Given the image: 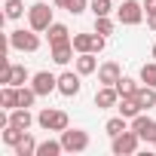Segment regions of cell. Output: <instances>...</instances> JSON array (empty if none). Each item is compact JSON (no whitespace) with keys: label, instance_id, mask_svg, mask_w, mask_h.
<instances>
[{"label":"cell","instance_id":"cell-7","mask_svg":"<svg viewBox=\"0 0 156 156\" xmlns=\"http://www.w3.org/2000/svg\"><path fill=\"white\" fill-rule=\"evenodd\" d=\"M49 25H52V9H49V3H34V6L28 9V28L46 34Z\"/></svg>","mask_w":156,"mask_h":156},{"label":"cell","instance_id":"cell-20","mask_svg":"<svg viewBox=\"0 0 156 156\" xmlns=\"http://www.w3.org/2000/svg\"><path fill=\"white\" fill-rule=\"evenodd\" d=\"M12 150H16V156H37V141H34V135L25 132V138H22Z\"/></svg>","mask_w":156,"mask_h":156},{"label":"cell","instance_id":"cell-5","mask_svg":"<svg viewBox=\"0 0 156 156\" xmlns=\"http://www.w3.org/2000/svg\"><path fill=\"white\" fill-rule=\"evenodd\" d=\"M116 22L119 25H141L144 22V3L138 0H122V6H116Z\"/></svg>","mask_w":156,"mask_h":156},{"label":"cell","instance_id":"cell-18","mask_svg":"<svg viewBox=\"0 0 156 156\" xmlns=\"http://www.w3.org/2000/svg\"><path fill=\"white\" fill-rule=\"evenodd\" d=\"M46 37H49V46H55V43H64V40H70V31H67V25H61V22H52V25H49V31H46Z\"/></svg>","mask_w":156,"mask_h":156},{"label":"cell","instance_id":"cell-9","mask_svg":"<svg viewBox=\"0 0 156 156\" xmlns=\"http://www.w3.org/2000/svg\"><path fill=\"white\" fill-rule=\"evenodd\" d=\"M31 86H34V92L43 98V95H52V92H58V76L55 73H49V70H37L34 76H31Z\"/></svg>","mask_w":156,"mask_h":156},{"label":"cell","instance_id":"cell-25","mask_svg":"<svg viewBox=\"0 0 156 156\" xmlns=\"http://www.w3.org/2000/svg\"><path fill=\"white\" fill-rule=\"evenodd\" d=\"M40 95L34 92V86H19V107H34Z\"/></svg>","mask_w":156,"mask_h":156},{"label":"cell","instance_id":"cell-29","mask_svg":"<svg viewBox=\"0 0 156 156\" xmlns=\"http://www.w3.org/2000/svg\"><path fill=\"white\" fill-rule=\"evenodd\" d=\"M141 83H147V86L156 89V61H150V64L141 67Z\"/></svg>","mask_w":156,"mask_h":156},{"label":"cell","instance_id":"cell-28","mask_svg":"<svg viewBox=\"0 0 156 156\" xmlns=\"http://www.w3.org/2000/svg\"><path fill=\"white\" fill-rule=\"evenodd\" d=\"M89 9H92V16L98 19V16H110V12H113V3H110V0H92Z\"/></svg>","mask_w":156,"mask_h":156},{"label":"cell","instance_id":"cell-26","mask_svg":"<svg viewBox=\"0 0 156 156\" xmlns=\"http://www.w3.org/2000/svg\"><path fill=\"white\" fill-rule=\"evenodd\" d=\"M3 9H6V19H12V22L25 16V3H22V0H6Z\"/></svg>","mask_w":156,"mask_h":156},{"label":"cell","instance_id":"cell-22","mask_svg":"<svg viewBox=\"0 0 156 156\" xmlns=\"http://www.w3.org/2000/svg\"><path fill=\"white\" fill-rule=\"evenodd\" d=\"M0 104H3L6 110L19 107V86H3L0 89Z\"/></svg>","mask_w":156,"mask_h":156},{"label":"cell","instance_id":"cell-11","mask_svg":"<svg viewBox=\"0 0 156 156\" xmlns=\"http://www.w3.org/2000/svg\"><path fill=\"white\" fill-rule=\"evenodd\" d=\"M116 104H119L116 86H101V89L95 92V107H98V110H110V107H116Z\"/></svg>","mask_w":156,"mask_h":156},{"label":"cell","instance_id":"cell-3","mask_svg":"<svg viewBox=\"0 0 156 156\" xmlns=\"http://www.w3.org/2000/svg\"><path fill=\"white\" fill-rule=\"evenodd\" d=\"M138 144H141V135L129 126L122 135H116V138H110V150H113V156H132L135 150H138Z\"/></svg>","mask_w":156,"mask_h":156},{"label":"cell","instance_id":"cell-13","mask_svg":"<svg viewBox=\"0 0 156 156\" xmlns=\"http://www.w3.org/2000/svg\"><path fill=\"white\" fill-rule=\"evenodd\" d=\"M73 52H76V49H73V40L55 43V46H52V61L64 67V64H70V61H73Z\"/></svg>","mask_w":156,"mask_h":156},{"label":"cell","instance_id":"cell-1","mask_svg":"<svg viewBox=\"0 0 156 156\" xmlns=\"http://www.w3.org/2000/svg\"><path fill=\"white\" fill-rule=\"evenodd\" d=\"M37 126L46 129V132H64V129H70V119H67V113L58 110V107H43V110L37 113Z\"/></svg>","mask_w":156,"mask_h":156},{"label":"cell","instance_id":"cell-19","mask_svg":"<svg viewBox=\"0 0 156 156\" xmlns=\"http://www.w3.org/2000/svg\"><path fill=\"white\" fill-rule=\"evenodd\" d=\"M129 126H132V119H126V116L119 113V116H110V119L104 122V132H107L110 138H116V135H122V132H126Z\"/></svg>","mask_w":156,"mask_h":156},{"label":"cell","instance_id":"cell-6","mask_svg":"<svg viewBox=\"0 0 156 156\" xmlns=\"http://www.w3.org/2000/svg\"><path fill=\"white\" fill-rule=\"evenodd\" d=\"M28 80H31V70L25 64L3 61V73H0V83L3 86H28Z\"/></svg>","mask_w":156,"mask_h":156},{"label":"cell","instance_id":"cell-2","mask_svg":"<svg viewBox=\"0 0 156 156\" xmlns=\"http://www.w3.org/2000/svg\"><path fill=\"white\" fill-rule=\"evenodd\" d=\"M9 46L12 49H19V52H37L40 49V31H34V28H19V31H12L9 34Z\"/></svg>","mask_w":156,"mask_h":156},{"label":"cell","instance_id":"cell-31","mask_svg":"<svg viewBox=\"0 0 156 156\" xmlns=\"http://www.w3.org/2000/svg\"><path fill=\"white\" fill-rule=\"evenodd\" d=\"M144 16H156V0H144Z\"/></svg>","mask_w":156,"mask_h":156},{"label":"cell","instance_id":"cell-32","mask_svg":"<svg viewBox=\"0 0 156 156\" xmlns=\"http://www.w3.org/2000/svg\"><path fill=\"white\" fill-rule=\"evenodd\" d=\"M101 49H104V37H101V34H98V40H95V55H98V52H101Z\"/></svg>","mask_w":156,"mask_h":156},{"label":"cell","instance_id":"cell-24","mask_svg":"<svg viewBox=\"0 0 156 156\" xmlns=\"http://www.w3.org/2000/svg\"><path fill=\"white\" fill-rule=\"evenodd\" d=\"M138 80H132V76H119L116 80V92H119V98H126V95H135L138 92Z\"/></svg>","mask_w":156,"mask_h":156},{"label":"cell","instance_id":"cell-21","mask_svg":"<svg viewBox=\"0 0 156 156\" xmlns=\"http://www.w3.org/2000/svg\"><path fill=\"white\" fill-rule=\"evenodd\" d=\"M64 153V144H61V138L58 141H43V144H37V156H61Z\"/></svg>","mask_w":156,"mask_h":156},{"label":"cell","instance_id":"cell-17","mask_svg":"<svg viewBox=\"0 0 156 156\" xmlns=\"http://www.w3.org/2000/svg\"><path fill=\"white\" fill-rule=\"evenodd\" d=\"M70 40H73L76 55H80V52H95V40H98V34H73Z\"/></svg>","mask_w":156,"mask_h":156},{"label":"cell","instance_id":"cell-23","mask_svg":"<svg viewBox=\"0 0 156 156\" xmlns=\"http://www.w3.org/2000/svg\"><path fill=\"white\" fill-rule=\"evenodd\" d=\"M0 138H3V144L16 147V144H19V141L25 138V129H19V126H12V122H9V126H6L3 132H0Z\"/></svg>","mask_w":156,"mask_h":156},{"label":"cell","instance_id":"cell-30","mask_svg":"<svg viewBox=\"0 0 156 156\" xmlns=\"http://www.w3.org/2000/svg\"><path fill=\"white\" fill-rule=\"evenodd\" d=\"M86 9H89L86 0H70V3H67V12H70V16H83Z\"/></svg>","mask_w":156,"mask_h":156},{"label":"cell","instance_id":"cell-15","mask_svg":"<svg viewBox=\"0 0 156 156\" xmlns=\"http://www.w3.org/2000/svg\"><path fill=\"white\" fill-rule=\"evenodd\" d=\"M116 110L126 116V119H135L138 113H144L141 110V104H138V98L135 95H126V98H119V104H116Z\"/></svg>","mask_w":156,"mask_h":156},{"label":"cell","instance_id":"cell-10","mask_svg":"<svg viewBox=\"0 0 156 156\" xmlns=\"http://www.w3.org/2000/svg\"><path fill=\"white\" fill-rule=\"evenodd\" d=\"M132 129L141 135V141H147V144L156 141V119H150L147 113H138V116L132 119Z\"/></svg>","mask_w":156,"mask_h":156},{"label":"cell","instance_id":"cell-16","mask_svg":"<svg viewBox=\"0 0 156 156\" xmlns=\"http://www.w3.org/2000/svg\"><path fill=\"white\" fill-rule=\"evenodd\" d=\"M135 98H138L141 110H150V107H156V89H153V86H147V83H141V86H138Z\"/></svg>","mask_w":156,"mask_h":156},{"label":"cell","instance_id":"cell-35","mask_svg":"<svg viewBox=\"0 0 156 156\" xmlns=\"http://www.w3.org/2000/svg\"><path fill=\"white\" fill-rule=\"evenodd\" d=\"M153 58H156V43H153Z\"/></svg>","mask_w":156,"mask_h":156},{"label":"cell","instance_id":"cell-36","mask_svg":"<svg viewBox=\"0 0 156 156\" xmlns=\"http://www.w3.org/2000/svg\"><path fill=\"white\" fill-rule=\"evenodd\" d=\"M153 147H156V141H153Z\"/></svg>","mask_w":156,"mask_h":156},{"label":"cell","instance_id":"cell-4","mask_svg":"<svg viewBox=\"0 0 156 156\" xmlns=\"http://www.w3.org/2000/svg\"><path fill=\"white\" fill-rule=\"evenodd\" d=\"M61 144H64V153H86L92 141H89V132H83V129H64Z\"/></svg>","mask_w":156,"mask_h":156},{"label":"cell","instance_id":"cell-12","mask_svg":"<svg viewBox=\"0 0 156 156\" xmlns=\"http://www.w3.org/2000/svg\"><path fill=\"white\" fill-rule=\"evenodd\" d=\"M119 76H122V67H119L116 61H104V64L98 67V83H101V86H116Z\"/></svg>","mask_w":156,"mask_h":156},{"label":"cell","instance_id":"cell-33","mask_svg":"<svg viewBox=\"0 0 156 156\" xmlns=\"http://www.w3.org/2000/svg\"><path fill=\"white\" fill-rule=\"evenodd\" d=\"M67 3H70V0H55V6H58V9H67Z\"/></svg>","mask_w":156,"mask_h":156},{"label":"cell","instance_id":"cell-27","mask_svg":"<svg viewBox=\"0 0 156 156\" xmlns=\"http://www.w3.org/2000/svg\"><path fill=\"white\" fill-rule=\"evenodd\" d=\"M113 28H116V25L110 22V16H98V19H95V34L110 37V34H113Z\"/></svg>","mask_w":156,"mask_h":156},{"label":"cell","instance_id":"cell-14","mask_svg":"<svg viewBox=\"0 0 156 156\" xmlns=\"http://www.w3.org/2000/svg\"><path fill=\"white\" fill-rule=\"evenodd\" d=\"M73 67L80 70L83 76H89V73H95V70H98L101 64H98V58H95V52H80V55L73 58Z\"/></svg>","mask_w":156,"mask_h":156},{"label":"cell","instance_id":"cell-34","mask_svg":"<svg viewBox=\"0 0 156 156\" xmlns=\"http://www.w3.org/2000/svg\"><path fill=\"white\" fill-rule=\"evenodd\" d=\"M147 25H150V31H156V16H150V19H147Z\"/></svg>","mask_w":156,"mask_h":156},{"label":"cell","instance_id":"cell-8","mask_svg":"<svg viewBox=\"0 0 156 156\" xmlns=\"http://www.w3.org/2000/svg\"><path fill=\"white\" fill-rule=\"evenodd\" d=\"M80 89H83V73H80V70H64V73H58V92H61L64 98H76Z\"/></svg>","mask_w":156,"mask_h":156}]
</instances>
